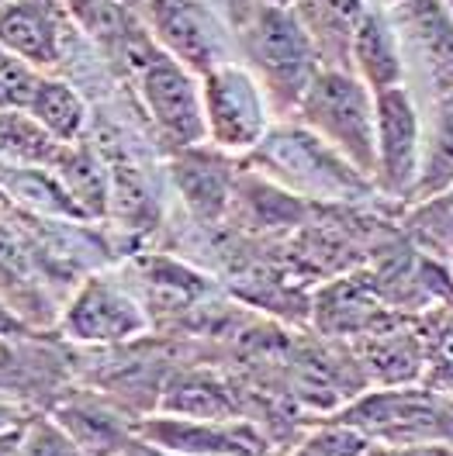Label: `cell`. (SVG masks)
Returning a JSON list of instances; mask_svg holds the SVG:
<instances>
[{
  "instance_id": "6da1fadb",
  "label": "cell",
  "mask_w": 453,
  "mask_h": 456,
  "mask_svg": "<svg viewBox=\"0 0 453 456\" xmlns=\"http://www.w3.org/2000/svg\"><path fill=\"white\" fill-rule=\"evenodd\" d=\"M232 45L243 66L263 86L274 114H298L301 97L322 73L312 38L298 25L291 7H267L256 0H228Z\"/></svg>"
},
{
  "instance_id": "7a4b0ae2",
  "label": "cell",
  "mask_w": 453,
  "mask_h": 456,
  "mask_svg": "<svg viewBox=\"0 0 453 456\" xmlns=\"http://www.w3.org/2000/svg\"><path fill=\"white\" fill-rule=\"evenodd\" d=\"M125 62L136 77L139 97L152 118L156 132L177 149L208 142L204 128V97H201V77L191 73L180 59L163 53L149 31L125 49Z\"/></svg>"
},
{
  "instance_id": "3957f363",
  "label": "cell",
  "mask_w": 453,
  "mask_h": 456,
  "mask_svg": "<svg viewBox=\"0 0 453 456\" xmlns=\"http://www.w3.org/2000/svg\"><path fill=\"white\" fill-rule=\"evenodd\" d=\"M301 125L374 183V90L350 69H322L298 104Z\"/></svg>"
},
{
  "instance_id": "277c9868",
  "label": "cell",
  "mask_w": 453,
  "mask_h": 456,
  "mask_svg": "<svg viewBox=\"0 0 453 456\" xmlns=\"http://www.w3.org/2000/svg\"><path fill=\"white\" fill-rule=\"evenodd\" d=\"M336 419L360 428L370 443H453V395L425 384L360 391Z\"/></svg>"
},
{
  "instance_id": "5b68a950",
  "label": "cell",
  "mask_w": 453,
  "mask_h": 456,
  "mask_svg": "<svg viewBox=\"0 0 453 456\" xmlns=\"http://www.w3.org/2000/svg\"><path fill=\"white\" fill-rule=\"evenodd\" d=\"M374 191L384 198L412 200L423 170V108L408 84L374 94Z\"/></svg>"
},
{
  "instance_id": "8992f818",
  "label": "cell",
  "mask_w": 453,
  "mask_h": 456,
  "mask_svg": "<svg viewBox=\"0 0 453 456\" xmlns=\"http://www.w3.org/2000/svg\"><path fill=\"white\" fill-rule=\"evenodd\" d=\"M208 142L222 152H246L270 132V101L243 62H222L201 77Z\"/></svg>"
},
{
  "instance_id": "52a82bcc",
  "label": "cell",
  "mask_w": 453,
  "mask_h": 456,
  "mask_svg": "<svg viewBox=\"0 0 453 456\" xmlns=\"http://www.w3.org/2000/svg\"><path fill=\"white\" fill-rule=\"evenodd\" d=\"M139 14L152 42L191 73L204 77L208 69L232 62L226 59L232 28L218 21L208 0H145Z\"/></svg>"
},
{
  "instance_id": "ba28073f",
  "label": "cell",
  "mask_w": 453,
  "mask_h": 456,
  "mask_svg": "<svg viewBox=\"0 0 453 456\" xmlns=\"http://www.w3.org/2000/svg\"><path fill=\"white\" fill-rule=\"evenodd\" d=\"M395 21L401 56H405V84L419 77L425 97L453 94V14L443 0H398L388 7Z\"/></svg>"
},
{
  "instance_id": "9c48e42d",
  "label": "cell",
  "mask_w": 453,
  "mask_h": 456,
  "mask_svg": "<svg viewBox=\"0 0 453 456\" xmlns=\"http://www.w3.org/2000/svg\"><path fill=\"white\" fill-rule=\"evenodd\" d=\"M263 142H270L263 163L270 170H291L284 173V180H291L294 187H301L309 194L346 200L353 194L374 191V183L364 173L353 170L336 149H329L309 128L305 132H284L277 139H263Z\"/></svg>"
},
{
  "instance_id": "30bf717a",
  "label": "cell",
  "mask_w": 453,
  "mask_h": 456,
  "mask_svg": "<svg viewBox=\"0 0 453 456\" xmlns=\"http://www.w3.org/2000/svg\"><path fill=\"white\" fill-rule=\"evenodd\" d=\"M149 329L145 305L128 290L114 284L108 277H90L77 297L70 301L62 332L77 342H94V346H111V342H128Z\"/></svg>"
},
{
  "instance_id": "8fae6325",
  "label": "cell",
  "mask_w": 453,
  "mask_h": 456,
  "mask_svg": "<svg viewBox=\"0 0 453 456\" xmlns=\"http://www.w3.org/2000/svg\"><path fill=\"white\" fill-rule=\"evenodd\" d=\"M353 356L364 370V380L374 387H401V384H423V332L419 318L391 312L367 329L360 339H353Z\"/></svg>"
},
{
  "instance_id": "7c38bea8",
  "label": "cell",
  "mask_w": 453,
  "mask_h": 456,
  "mask_svg": "<svg viewBox=\"0 0 453 456\" xmlns=\"http://www.w3.org/2000/svg\"><path fill=\"white\" fill-rule=\"evenodd\" d=\"M142 439L180 456H259L263 436L246 419L156 415L136 426Z\"/></svg>"
},
{
  "instance_id": "4fadbf2b",
  "label": "cell",
  "mask_w": 453,
  "mask_h": 456,
  "mask_svg": "<svg viewBox=\"0 0 453 456\" xmlns=\"http://www.w3.org/2000/svg\"><path fill=\"white\" fill-rule=\"evenodd\" d=\"M70 21L62 0H7L0 7V49L35 69H53L66 59Z\"/></svg>"
},
{
  "instance_id": "5bb4252c",
  "label": "cell",
  "mask_w": 453,
  "mask_h": 456,
  "mask_svg": "<svg viewBox=\"0 0 453 456\" xmlns=\"http://www.w3.org/2000/svg\"><path fill=\"white\" fill-rule=\"evenodd\" d=\"M391 312L398 308H388V301L374 287V277H357V273H346L325 284L312 297L315 325L329 339H360Z\"/></svg>"
},
{
  "instance_id": "9a60e30c",
  "label": "cell",
  "mask_w": 453,
  "mask_h": 456,
  "mask_svg": "<svg viewBox=\"0 0 453 456\" xmlns=\"http://www.w3.org/2000/svg\"><path fill=\"white\" fill-rule=\"evenodd\" d=\"M370 0H294L291 11L312 38L322 69H350L353 35L367 14Z\"/></svg>"
},
{
  "instance_id": "2e32d148",
  "label": "cell",
  "mask_w": 453,
  "mask_h": 456,
  "mask_svg": "<svg viewBox=\"0 0 453 456\" xmlns=\"http://www.w3.org/2000/svg\"><path fill=\"white\" fill-rule=\"evenodd\" d=\"M350 73H357L374 94L405 84V56H401V42L388 7H377V4L367 7L360 28L353 35Z\"/></svg>"
},
{
  "instance_id": "e0dca14e",
  "label": "cell",
  "mask_w": 453,
  "mask_h": 456,
  "mask_svg": "<svg viewBox=\"0 0 453 456\" xmlns=\"http://www.w3.org/2000/svg\"><path fill=\"white\" fill-rule=\"evenodd\" d=\"M173 180L184 194V204L198 215L201 222H218L228 215L235 180L228 173V163L215 152L201 149H180V159L173 163Z\"/></svg>"
},
{
  "instance_id": "ac0fdd59",
  "label": "cell",
  "mask_w": 453,
  "mask_h": 456,
  "mask_svg": "<svg viewBox=\"0 0 453 456\" xmlns=\"http://www.w3.org/2000/svg\"><path fill=\"white\" fill-rule=\"evenodd\" d=\"M49 170L59 176L66 194L73 198L84 218H104L111 208V173L101 167V159L80 142H66L59 149L56 163Z\"/></svg>"
},
{
  "instance_id": "d6986e66",
  "label": "cell",
  "mask_w": 453,
  "mask_h": 456,
  "mask_svg": "<svg viewBox=\"0 0 453 456\" xmlns=\"http://www.w3.org/2000/svg\"><path fill=\"white\" fill-rule=\"evenodd\" d=\"M453 187V94L432 97L423 118V170L416 183V204Z\"/></svg>"
},
{
  "instance_id": "ffe728a7",
  "label": "cell",
  "mask_w": 453,
  "mask_h": 456,
  "mask_svg": "<svg viewBox=\"0 0 453 456\" xmlns=\"http://www.w3.org/2000/svg\"><path fill=\"white\" fill-rule=\"evenodd\" d=\"M59 426L84 456H114L136 439V428L118 422L108 408L94 401H66L59 408Z\"/></svg>"
},
{
  "instance_id": "44dd1931",
  "label": "cell",
  "mask_w": 453,
  "mask_h": 456,
  "mask_svg": "<svg viewBox=\"0 0 453 456\" xmlns=\"http://www.w3.org/2000/svg\"><path fill=\"white\" fill-rule=\"evenodd\" d=\"M235 395L215 373L184 370L163 391V411L187 419H235Z\"/></svg>"
},
{
  "instance_id": "7402d4cb",
  "label": "cell",
  "mask_w": 453,
  "mask_h": 456,
  "mask_svg": "<svg viewBox=\"0 0 453 456\" xmlns=\"http://www.w3.org/2000/svg\"><path fill=\"white\" fill-rule=\"evenodd\" d=\"M62 145L29 111H0V159L14 167H53Z\"/></svg>"
},
{
  "instance_id": "603a6c76",
  "label": "cell",
  "mask_w": 453,
  "mask_h": 456,
  "mask_svg": "<svg viewBox=\"0 0 453 456\" xmlns=\"http://www.w3.org/2000/svg\"><path fill=\"white\" fill-rule=\"evenodd\" d=\"M29 114L45 132H53L59 142H80L86 128L84 97L66 80H45L42 77V84H38L29 104Z\"/></svg>"
},
{
  "instance_id": "cb8c5ba5",
  "label": "cell",
  "mask_w": 453,
  "mask_h": 456,
  "mask_svg": "<svg viewBox=\"0 0 453 456\" xmlns=\"http://www.w3.org/2000/svg\"><path fill=\"white\" fill-rule=\"evenodd\" d=\"M423 332V384L432 391L453 395V301L432 305L419 318Z\"/></svg>"
},
{
  "instance_id": "d4e9b609",
  "label": "cell",
  "mask_w": 453,
  "mask_h": 456,
  "mask_svg": "<svg viewBox=\"0 0 453 456\" xmlns=\"http://www.w3.org/2000/svg\"><path fill=\"white\" fill-rule=\"evenodd\" d=\"M11 170V167H7ZM49 167H14L7 176V191L18 200L31 204L35 211H45V215H59V218H84L77 211L73 198L66 194V187L59 183L56 173H45Z\"/></svg>"
},
{
  "instance_id": "484cf974",
  "label": "cell",
  "mask_w": 453,
  "mask_h": 456,
  "mask_svg": "<svg viewBox=\"0 0 453 456\" xmlns=\"http://www.w3.org/2000/svg\"><path fill=\"white\" fill-rule=\"evenodd\" d=\"M370 439L360 428L346 426L342 419H325L322 426H315L291 456H364Z\"/></svg>"
},
{
  "instance_id": "4316f807",
  "label": "cell",
  "mask_w": 453,
  "mask_h": 456,
  "mask_svg": "<svg viewBox=\"0 0 453 456\" xmlns=\"http://www.w3.org/2000/svg\"><path fill=\"white\" fill-rule=\"evenodd\" d=\"M408 225L423 242L443 249V253H453V187L419 200V208L408 218Z\"/></svg>"
},
{
  "instance_id": "83f0119b",
  "label": "cell",
  "mask_w": 453,
  "mask_h": 456,
  "mask_svg": "<svg viewBox=\"0 0 453 456\" xmlns=\"http://www.w3.org/2000/svg\"><path fill=\"white\" fill-rule=\"evenodd\" d=\"M42 73L18 56L0 59V111H29Z\"/></svg>"
},
{
  "instance_id": "f1b7e54d",
  "label": "cell",
  "mask_w": 453,
  "mask_h": 456,
  "mask_svg": "<svg viewBox=\"0 0 453 456\" xmlns=\"http://www.w3.org/2000/svg\"><path fill=\"white\" fill-rule=\"evenodd\" d=\"M364 456H453V443H370Z\"/></svg>"
},
{
  "instance_id": "f546056e",
  "label": "cell",
  "mask_w": 453,
  "mask_h": 456,
  "mask_svg": "<svg viewBox=\"0 0 453 456\" xmlns=\"http://www.w3.org/2000/svg\"><path fill=\"white\" fill-rule=\"evenodd\" d=\"M114 456H180V453H170V450H163V446H156V443L142 439L139 432H136V439H132L121 453H114Z\"/></svg>"
},
{
  "instance_id": "4dcf8cb0",
  "label": "cell",
  "mask_w": 453,
  "mask_h": 456,
  "mask_svg": "<svg viewBox=\"0 0 453 456\" xmlns=\"http://www.w3.org/2000/svg\"><path fill=\"white\" fill-rule=\"evenodd\" d=\"M11 329H18V322H14V314L4 312V305H0V336H7Z\"/></svg>"
},
{
  "instance_id": "1f68e13d",
  "label": "cell",
  "mask_w": 453,
  "mask_h": 456,
  "mask_svg": "<svg viewBox=\"0 0 453 456\" xmlns=\"http://www.w3.org/2000/svg\"><path fill=\"white\" fill-rule=\"evenodd\" d=\"M118 4H121V7H128V11H136V14H139V11H142V4H145V0H118Z\"/></svg>"
},
{
  "instance_id": "d6a6232c",
  "label": "cell",
  "mask_w": 453,
  "mask_h": 456,
  "mask_svg": "<svg viewBox=\"0 0 453 456\" xmlns=\"http://www.w3.org/2000/svg\"><path fill=\"white\" fill-rule=\"evenodd\" d=\"M256 4H267V7H291L294 0H256Z\"/></svg>"
},
{
  "instance_id": "836d02e7",
  "label": "cell",
  "mask_w": 453,
  "mask_h": 456,
  "mask_svg": "<svg viewBox=\"0 0 453 456\" xmlns=\"http://www.w3.org/2000/svg\"><path fill=\"white\" fill-rule=\"evenodd\" d=\"M377 7H391V4H398V0H374Z\"/></svg>"
},
{
  "instance_id": "e575fe53",
  "label": "cell",
  "mask_w": 453,
  "mask_h": 456,
  "mask_svg": "<svg viewBox=\"0 0 453 456\" xmlns=\"http://www.w3.org/2000/svg\"><path fill=\"white\" fill-rule=\"evenodd\" d=\"M443 4H447V7H450V14H453V0H443Z\"/></svg>"
},
{
  "instance_id": "d590c367",
  "label": "cell",
  "mask_w": 453,
  "mask_h": 456,
  "mask_svg": "<svg viewBox=\"0 0 453 456\" xmlns=\"http://www.w3.org/2000/svg\"><path fill=\"white\" fill-rule=\"evenodd\" d=\"M4 56H7V53H4V49H0V59H4Z\"/></svg>"
},
{
  "instance_id": "8d00e7d4",
  "label": "cell",
  "mask_w": 453,
  "mask_h": 456,
  "mask_svg": "<svg viewBox=\"0 0 453 456\" xmlns=\"http://www.w3.org/2000/svg\"><path fill=\"white\" fill-rule=\"evenodd\" d=\"M4 4H7V0H0V7H4Z\"/></svg>"
}]
</instances>
